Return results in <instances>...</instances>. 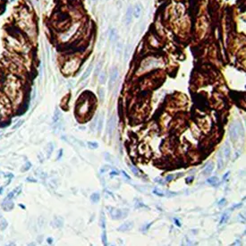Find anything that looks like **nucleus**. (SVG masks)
Wrapping results in <instances>:
<instances>
[{
  "instance_id": "f03ea898",
  "label": "nucleus",
  "mask_w": 246,
  "mask_h": 246,
  "mask_svg": "<svg viewBox=\"0 0 246 246\" xmlns=\"http://www.w3.org/2000/svg\"><path fill=\"white\" fill-rule=\"evenodd\" d=\"M2 89L5 96L11 101L13 107H20L24 99V86L22 78L15 74L9 73L2 81Z\"/></svg>"
},
{
  "instance_id": "412c9836",
  "label": "nucleus",
  "mask_w": 246,
  "mask_h": 246,
  "mask_svg": "<svg viewBox=\"0 0 246 246\" xmlns=\"http://www.w3.org/2000/svg\"><path fill=\"white\" fill-rule=\"evenodd\" d=\"M224 154H225L226 159H229V157H230V146L227 142L225 144V146H224Z\"/></svg>"
},
{
  "instance_id": "423d86ee",
  "label": "nucleus",
  "mask_w": 246,
  "mask_h": 246,
  "mask_svg": "<svg viewBox=\"0 0 246 246\" xmlns=\"http://www.w3.org/2000/svg\"><path fill=\"white\" fill-rule=\"evenodd\" d=\"M111 218L113 219H121L124 218L128 214L127 210H116V208H109Z\"/></svg>"
},
{
  "instance_id": "a878e982",
  "label": "nucleus",
  "mask_w": 246,
  "mask_h": 246,
  "mask_svg": "<svg viewBox=\"0 0 246 246\" xmlns=\"http://www.w3.org/2000/svg\"><path fill=\"white\" fill-rule=\"evenodd\" d=\"M101 67H102V62H99L98 65H96V68H95V75H98V74L100 73Z\"/></svg>"
},
{
  "instance_id": "2f4dec72",
  "label": "nucleus",
  "mask_w": 246,
  "mask_h": 246,
  "mask_svg": "<svg viewBox=\"0 0 246 246\" xmlns=\"http://www.w3.org/2000/svg\"><path fill=\"white\" fill-rule=\"evenodd\" d=\"M110 169V166H108V165H106V166H103L101 168H100V173H105V172H108V171Z\"/></svg>"
},
{
  "instance_id": "37998d69",
  "label": "nucleus",
  "mask_w": 246,
  "mask_h": 246,
  "mask_svg": "<svg viewBox=\"0 0 246 246\" xmlns=\"http://www.w3.org/2000/svg\"><path fill=\"white\" fill-rule=\"evenodd\" d=\"M91 1H92V2H97L98 0H91Z\"/></svg>"
},
{
  "instance_id": "e433bc0d",
  "label": "nucleus",
  "mask_w": 246,
  "mask_h": 246,
  "mask_svg": "<svg viewBox=\"0 0 246 246\" xmlns=\"http://www.w3.org/2000/svg\"><path fill=\"white\" fill-rule=\"evenodd\" d=\"M173 179V175H168L167 177V182H170L171 180H172Z\"/></svg>"
},
{
  "instance_id": "20e7f679",
  "label": "nucleus",
  "mask_w": 246,
  "mask_h": 246,
  "mask_svg": "<svg viewBox=\"0 0 246 246\" xmlns=\"http://www.w3.org/2000/svg\"><path fill=\"white\" fill-rule=\"evenodd\" d=\"M13 105L5 94L0 91V118L9 116L12 113Z\"/></svg>"
},
{
  "instance_id": "c03bdc74",
  "label": "nucleus",
  "mask_w": 246,
  "mask_h": 246,
  "mask_svg": "<svg viewBox=\"0 0 246 246\" xmlns=\"http://www.w3.org/2000/svg\"><path fill=\"white\" fill-rule=\"evenodd\" d=\"M105 1H106V0H105Z\"/></svg>"
},
{
  "instance_id": "9b49d317",
  "label": "nucleus",
  "mask_w": 246,
  "mask_h": 246,
  "mask_svg": "<svg viewBox=\"0 0 246 246\" xmlns=\"http://www.w3.org/2000/svg\"><path fill=\"white\" fill-rule=\"evenodd\" d=\"M21 192H22V187L21 186H18V187L13 189L12 192H10L8 194H7V196L5 198V200H13L14 197H16Z\"/></svg>"
},
{
  "instance_id": "ddd939ff",
  "label": "nucleus",
  "mask_w": 246,
  "mask_h": 246,
  "mask_svg": "<svg viewBox=\"0 0 246 246\" xmlns=\"http://www.w3.org/2000/svg\"><path fill=\"white\" fill-rule=\"evenodd\" d=\"M132 19V8L130 5L128 7L127 11H126V14H125V24H130Z\"/></svg>"
},
{
  "instance_id": "0eeeda50",
  "label": "nucleus",
  "mask_w": 246,
  "mask_h": 246,
  "mask_svg": "<svg viewBox=\"0 0 246 246\" xmlns=\"http://www.w3.org/2000/svg\"><path fill=\"white\" fill-rule=\"evenodd\" d=\"M118 69L116 68V67H113L111 70V73H110V77H109V81H108V86H109V89H113V87L115 86L116 81L118 79Z\"/></svg>"
},
{
  "instance_id": "5701e85b",
  "label": "nucleus",
  "mask_w": 246,
  "mask_h": 246,
  "mask_svg": "<svg viewBox=\"0 0 246 246\" xmlns=\"http://www.w3.org/2000/svg\"><path fill=\"white\" fill-rule=\"evenodd\" d=\"M99 99L101 102L104 100V99H105V89H104V88H102V87L99 89Z\"/></svg>"
},
{
  "instance_id": "f704fd0d",
  "label": "nucleus",
  "mask_w": 246,
  "mask_h": 246,
  "mask_svg": "<svg viewBox=\"0 0 246 246\" xmlns=\"http://www.w3.org/2000/svg\"><path fill=\"white\" fill-rule=\"evenodd\" d=\"M225 203H226V199H222L219 202H218V205L219 206H221V205H225Z\"/></svg>"
},
{
  "instance_id": "1a4fd4ad",
  "label": "nucleus",
  "mask_w": 246,
  "mask_h": 246,
  "mask_svg": "<svg viewBox=\"0 0 246 246\" xmlns=\"http://www.w3.org/2000/svg\"><path fill=\"white\" fill-rule=\"evenodd\" d=\"M229 133H230L231 139H232L233 140H237L238 135H239V129L237 128V126H236L235 124H232L230 125Z\"/></svg>"
},
{
  "instance_id": "b1692460",
  "label": "nucleus",
  "mask_w": 246,
  "mask_h": 246,
  "mask_svg": "<svg viewBox=\"0 0 246 246\" xmlns=\"http://www.w3.org/2000/svg\"><path fill=\"white\" fill-rule=\"evenodd\" d=\"M207 182H208V183L212 184V185H215V184L218 183V178L216 177V176H212V177H210V178H208V180H207Z\"/></svg>"
},
{
  "instance_id": "aec40b11",
  "label": "nucleus",
  "mask_w": 246,
  "mask_h": 246,
  "mask_svg": "<svg viewBox=\"0 0 246 246\" xmlns=\"http://www.w3.org/2000/svg\"><path fill=\"white\" fill-rule=\"evenodd\" d=\"M103 123H104V113L102 112L101 115H100V116H99V122H98V131H99V132H101V131H102Z\"/></svg>"
},
{
  "instance_id": "c756f323",
  "label": "nucleus",
  "mask_w": 246,
  "mask_h": 246,
  "mask_svg": "<svg viewBox=\"0 0 246 246\" xmlns=\"http://www.w3.org/2000/svg\"><path fill=\"white\" fill-rule=\"evenodd\" d=\"M228 218H229V216H228L227 213L223 214V215H222V218H221V219H220V224H224V223H226V222L227 221Z\"/></svg>"
},
{
  "instance_id": "cd10ccee",
  "label": "nucleus",
  "mask_w": 246,
  "mask_h": 246,
  "mask_svg": "<svg viewBox=\"0 0 246 246\" xmlns=\"http://www.w3.org/2000/svg\"><path fill=\"white\" fill-rule=\"evenodd\" d=\"M218 169H222L224 167V161L220 157V155H218Z\"/></svg>"
},
{
  "instance_id": "f3484780",
  "label": "nucleus",
  "mask_w": 246,
  "mask_h": 246,
  "mask_svg": "<svg viewBox=\"0 0 246 246\" xmlns=\"http://www.w3.org/2000/svg\"><path fill=\"white\" fill-rule=\"evenodd\" d=\"M109 40L111 41H116L117 40V32L116 29H111L109 32Z\"/></svg>"
},
{
  "instance_id": "9d476101",
  "label": "nucleus",
  "mask_w": 246,
  "mask_h": 246,
  "mask_svg": "<svg viewBox=\"0 0 246 246\" xmlns=\"http://www.w3.org/2000/svg\"><path fill=\"white\" fill-rule=\"evenodd\" d=\"M14 207V204L12 200H4V201L2 202V208L3 210L5 211H10L12 210Z\"/></svg>"
},
{
  "instance_id": "2eb2a0df",
  "label": "nucleus",
  "mask_w": 246,
  "mask_h": 246,
  "mask_svg": "<svg viewBox=\"0 0 246 246\" xmlns=\"http://www.w3.org/2000/svg\"><path fill=\"white\" fill-rule=\"evenodd\" d=\"M92 70H93V63H91V65H89V67L87 68V70L84 72V73L83 74V76H81V81H84V80H86V79L89 76V74L91 73Z\"/></svg>"
},
{
  "instance_id": "4c0bfd02",
  "label": "nucleus",
  "mask_w": 246,
  "mask_h": 246,
  "mask_svg": "<svg viewBox=\"0 0 246 246\" xmlns=\"http://www.w3.org/2000/svg\"><path fill=\"white\" fill-rule=\"evenodd\" d=\"M122 173L124 174V175L126 178H127V179H130V176H129V175H126V174H125V172H124V171H122Z\"/></svg>"
},
{
  "instance_id": "bb28decb",
  "label": "nucleus",
  "mask_w": 246,
  "mask_h": 246,
  "mask_svg": "<svg viewBox=\"0 0 246 246\" xmlns=\"http://www.w3.org/2000/svg\"><path fill=\"white\" fill-rule=\"evenodd\" d=\"M7 227V222L4 218H0V229L4 230Z\"/></svg>"
},
{
  "instance_id": "393cba45",
  "label": "nucleus",
  "mask_w": 246,
  "mask_h": 246,
  "mask_svg": "<svg viewBox=\"0 0 246 246\" xmlns=\"http://www.w3.org/2000/svg\"><path fill=\"white\" fill-rule=\"evenodd\" d=\"M88 146L89 149H91V150H95V149H97L99 147V144L96 142V141H88Z\"/></svg>"
},
{
  "instance_id": "6e6552de",
  "label": "nucleus",
  "mask_w": 246,
  "mask_h": 246,
  "mask_svg": "<svg viewBox=\"0 0 246 246\" xmlns=\"http://www.w3.org/2000/svg\"><path fill=\"white\" fill-rule=\"evenodd\" d=\"M115 127H116V116H112L108 122V130H107L108 133L110 136L113 134V132L115 131Z\"/></svg>"
},
{
  "instance_id": "7c9ffc66",
  "label": "nucleus",
  "mask_w": 246,
  "mask_h": 246,
  "mask_svg": "<svg viewBox=\"0 0 246 246\" xmlns=\"http://www.w3.org/2000/svg\"><path fill=\"white\" fill-rule=\"evenodd\" d=\"M101 239H102V242L104 243V245H107L108 244V241H107V235H106V232L104 231V232L102 233V235H101Z\"/></svg>"
},
{
  "instance_id": "6ab92c4d",
  "label": "nucleus",
  "mask_w": 246,
  "mask_h": 246,
  "mask_svg": "<svg viewBox=\"0 0 246 246\" xmlns=\"http://www.w3.org/2000/svg\"><path fill=\"white\" fill-rule=\"evenodd\" d=\"M99 81L101 83V84H104L106 83V80H107V73L105 71H101L99 73Z\"/></svg>"
},
{
  "instance_id": "4468645a",
  "label": "nucleus",
  "mask_w": 246,
  "mask_h": 246,
  "mask_svg": "<svg viewBox=\"0 0 246 246\" xmlns=\"http://www.w3.org/2000/svg\"><path fill=\"white\" fill-rule=\"evenodd\" d=\"M141 10H142V8H141V5L140 4L135 5V6H134V8L132 10V15L136 18H139L141 14Z\"/></svg>"
},
{
  "instance_id": "4be33fe9",
  "label": "nucleus",
  "mask_w": 246,
  "mask_h": 246,
  "mask_svg": "<svg viewBox=\"0 0 246 246\" xmlns=\"http://www.w3.org/2000/svg\"><path fill=\"white\" fill-rule=\"evenodd\" d=\"M100 226L103 229H105L106 227V218L105 215H104V212H101V216H100Z\"/></svg>"
},
{
  "instance_id": "c9c22d12",
  "label": "nucleus",
  "mask_w": 246,
  "mask_h": 246,
  "mask_svg": "<svg viewBox=\"0 0 246 246\" xmlns=\"http://www.w3.org/2000/svg\"><path fill=\"white\" fill-rule=\"evenodd\" d=\"M175 225H176L177 227H181V223H180V221H179L178 219H176V218H175Z\"/></svg>"
},
{
  "instance_id": "79ce46f5",
  "label": "nucleus",
  "mask_w": 246,
  "mask_h": 246,
  "mask_svg": "<svg viewBox=\"0 0 246 246\" xmlns=\"http://www.w3.org/2000/svg\"><path fill=\"white\" fill-rule=\"evenodd\" d=\"M3 189H4L3 187H2L1 189H0V194H1V193H2V192H3Z\"/></svg>"
},
{
  "instance_id": "f8f14e48",
  "label": "nucleus",
  "mask_w": 246,
  "mask_h": 246,
  "mask_svg": "<svg viewBox=\"0 0 246 246\" xmlns=\"http://www.w3.org/2000/svg\"><path fill=\"white\" fill-rule=\"evenodd\" d=\"M132 227H133V223L130 221V222L124 223L123 225L119 227L117 229H118V231H120V232H126V231L131 230L132 228Z\"/></svg>"
},
{
  "instance_id": "a211bd4d",
  "label": "nucleus",
  "mask_w": 246,
  "mask_h": 246,
  "mask_svg": "<svg viewBox=\"0 0 246 246\" xmlns=\"http://www.w3.org/2000/svg\"><path fill=\"white\" fill-rule=\"evenodd\" d=\"M213 167H214L213 163H212V162H208V164H207V166H206L205 169L203 170V174H204V175L210 174V173L212 172V170H213Z\"/></svg>"
},
{
  "instance_id": "ea45409f",
  "label": "nucleus",
  "mask_w": 246,
  "mask_h": 246,
  "mask_svg": "<svg viewBox=\"0 0 246 246\" xmlns=\"http://www.w3.org/2000/svg\"><path fill=\"white\" fill-rule=\"evenodd\" d=\"M48 243L49 244L52 243V239H51V238H48Z\"/></svg>"
},
{
  "instance_id": "f257e3e1",
  "label": "nucleus",
  "mask_w": 246,
  "mask_h": 246,
  "mask_svg": "<svg viewBox=\"0 0 246 246\" xmlns=\"http://www.w3.org/2000/svg\"><path fill=\"white\" fill-rule=\"evenodd\" d=\"M14 26L24 33L31 42L37 37V22L34 13L26 5H22L18 8Z\"/></svg>"
},
{
  "instance_id": "a19ab883",
  "label": "nucleus",
  "mask_w": 246,
  "mask_h": 246,
  "mask_svg": "<svg viewBox=\"0 0 246 246\" xmlns=\"http://www.w3.org/2000/svg\"><path fill=\"white\" fill-rule=\"evenodd\" d=\"M229 175V172H228V173H227V174H226V175H224V179H226V178H227V175Z\"/></svg>"
},
{
  "instance_id": "7ed1b4c3",
  "label": "nucleus",
  "mask_w": 246,
  "mask_h": 246,
  "mask_svg": "<svg viewBox=\"0 0 246 246\" xmlns=\"http://www.w3.org/2000/svg\"><path fill=\"white\" fill-rule=\"evenodd\" d=\"M94 98V96L91 94V92H83V94L81 96V98L78 99L76 104V114L80 116H87L91 111V99Z\"/></svg>"
},
{
  "instance_id": "58836bf2",
  "label": "nucleus",
  "mask_w": 246,
  "mask_h": 246,
  "mask_svg": "<svg viewBox=\"0 0 246 246\" xmlns=\"http://www.w3.org/2000/svg\"><path fill=\"white\" fill-rule=\"evenodd\" d=\"M192 180V177H189V178H187V180H186V183H191Z\"/></svg>"
},
{
  "instance_id": "39448f33",
  "label": "nucleus",
  "mask_w": 246,
  "mask_h": 246,
  "mask_svg": "<svg viewBox=\"0 0 246 246\" xmlns=\"http://www.w3.org/2000/svg\"><path fill=\"white\" fill-rule=\"evenodd\" d=\"M80 57H70L67 58L63 64L62 66V72L66 74V75H70V74L76 72V70L79 68L81 65Z\"/></svg>"
},
{
  "instance_id": "72a5a7b5",
  "label": "nucleus",
  "mask_w": 246,
  "mask_h": 246,
  "mask_svg": "<svg viewBox=\"0 0 246 246\" xmlns=\"http://www.w3.org/2000/svg\"><path fill=\"white\" fill-rule=\"evenodd\" d=\"M130 166V167H131V169H132V173L134 174V175H139V170L136 168V167H132V166H131V165H129Z\"/></svg>"
},
{
  "instance_id": "473e14b6",
  "label": "nucleus",
  "mask_w": 246,
  "mask_h": 246,
  "mask_svg": "<svg viewBox=\"0 0 246 246\" xmlns=\"http://www.w3.org/2000/svg\"><path fill=\"white\" fill-rule=\"evenodd\" d=\"M153 192L155 193L156 195H158V196H160V197H163V196H165V194H164V193L161 192V191H159V190H157V189H155L154 191H153Z\"/></svg>"
},
{
  "instance_id": "dca6fc26",
  "label": "nucleus",
  "mask_w": 246,
  "mask_h": 246,
  "mask_svg": "<svg viewBox=\"0 0 246 246\" xmlns=\"http://www.w3.org/2000/svg\"><path fill=\"white\" fill-rule=\"evenodd\" d=\"M60 118H61V112L58 108H56L53 116V124H57L59 120H60Z\"/></svg>"
},
{
  "instance_id": "c85d7f7f",
  "label": "nucleus",
  "mask_w": 246,
  "mask_h": 246,
  "mask_svg": "<svg viewBox=\"0 0 246 246\" xmlns=\"http://www.w3.org/2000/svg\"><path fill=\"white\" fill-rule=\"evenodd\" d=\"M91 200L92 201H94V202H97V201L99 200V193H97V192L93 193V194L91 196Z\"/></svg>"
}]
</instances>
